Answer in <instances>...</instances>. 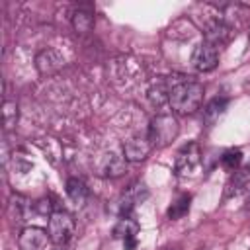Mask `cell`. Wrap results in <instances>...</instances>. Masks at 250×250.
I'll list each match as a JSON object with an SVG mask.
<instances>
[{
  "label": "cell",
  "mask_w": 250,
  "mask_h": 250,
  "mask_svg": "<svg viewBox=\"0 0 250 250\" xmlns=\"http://www.w3.org/2000/svg\"><path fill=\"white\" fill-rule=\"evenodd\" d=\"M201 102H203V86L188 78H178L168 96L170 107L180 115L193 113L195 109H199Z\"/></svg>",
  "instance_id": "cell-1"
},
{
  "label": "cell",
  "mask_w": 250,
  "mask_h": 250,
  "mask_svg": "<svg viewBox=\"0 0 250 250\" xmlns=\"http://www.w3.org/2000/svg\"><path fill=\"white\" fill-rule=\"evenodd\" d=\"M178 133H180V125H178L176 117L170 113H160L150 121L146 137H148L152 148H162V146H168L178 137Z\"/></svg>",
  "instance_id": "cell-2"
},
{
  "label": "cell",
  "mask_w": 250,
  "mask_h": 250,
  "mask_svg": "<svg viewBox=\"0 0 250 250\" xmlns=\"http://www.w3.org/2000/svg\"><path fill=\"white\" fill-rule=\"evenodd\" d=\"M74 229H76V223H74V217L66 211H53L49 215V223H47V232H49V238L55 246H62L66 244L72 234H74Z\"/></svg>",
  "instance_id": "cell-3"
},
{
  "label": "cell",
  "mask_w": 250,
  "mask_h": 250,
  "mask_svg": "<svg viewBox=\"0 0 250 250\" xmlns=\"http://www.w3.org/2000/svg\"><path fill=\"white\" fill-rule=\"evenodd\" d=\"M217 62H219V49L209 41H201L191 55V64L201 72H209L217 66Z\"/></svg>",
  "instance_id": "cell-4"
},
{
  "label": "cell",
  "mask_w": 250,
  "mask_h": 250,
  "mask_svg": "<svg viewBox=\"0 0 250 250\" xmlns=\"http://www.w3.org/2000/svg\"><path fill=\"white\" fill-rule=\"evenodd\" d=\"M49 242H51L49 232L39 227H25L18 236L20 250H47Z\"/></svg>",
  "instance_id": "cell-5"
},
{
  "label": "cell",
  "mask_w": 250,
  "mask_h": 250,
  "mask_svg": "<svg viewBox=\"0 0 250 250\" xmlns=\"http://www.w3.org/2000/svg\"><path fill=\"white\" fill-rule=\"evenodd\" d=\"M199 160H201V152H199V146L195 143L182 146V150L176 156V174L180 178L189 176L199 166Z\"/></svg>",
  "instance_id": "cell-6"
},
{
  "label": "cell",
  "mask_w": 250,
  "mask_h": 250,
  "mask_svg": "<svg viewBox=\"0 0 250 250\" xmlns=\"http://www.w3.org/2000/svg\"><path fill=\"white\" fill-rule=\"evenodd\" d=\"M150 150H152V145H150V141H148L146 135L145 137L135 135V137H131V139H127L123 143V154H125V160H129V162H141V160H145Z\"/></svg>",
  "instance_id": "cell-7"
},
{
  "label": "cell",
  "mask_w": 250,
  "mask_h": 250,
  "mask_svg": "<svg viewBox=\"0 0 250 250\" xmlns=\"http://www.w3.org/2000/svg\"><path fill=\"white\" fill-rule=\"evenodd\" d=\"M250 184V168H244V170H236L232 172L230 180L227 182V189L225 193L227 195H238L240 191H244Z\"/></svg>",
  "instance_id": "cell-8"
},
{
  "label": "cell",
  "mask_w": 250,
  "mask_h": 250,
  "mask_svg": "<svg viewBox=\"0 0 250 250\" xmlns=\"http://www.w3.org/2000/svg\"><path fill=\"white\" fill-rule=\"evenodd\" d=\"M61 64H62V59L59 57L57 51L47 49V51H43V53L37 55V68H39L41 74H51V72H55Z\"/></svg>",
  "instance_id": "cell-9"
},
{
  "label": "cell",
  "mask_w": 250,
  "mask_h": 250,
  "mask_svg": "<svg viewBox=\"0 0 250 250\" xmlns=\"http://www.w3.org/2000/svg\"><path fill=\"white\" fill-rule=\"evenodd\" d=\"M66 195L70 197V201L76 205V207H82L86 197H88V188L84 186L82 180L78 178H68L66 180Z\"/></svg>",
  "instance_id": "cell-10"
},
{
  "label": "cell",
  "mask_w": 250,
  "mask_h": 250,
  "mask_svg": "<svg viewBox=\"0 0 250 250\" xmlns=\"http://www.w3.org/2000/svg\"><path fill=\"white\" fill-rule=\"evenodd\" d=\"M137 232H139V223L133 221L131 217H121L117 221V225L113 227V236L115 238H121V240L137 238Z\"/></svg>",
  "instance_id": "cell-11"
},
{
  "label": "cell",
  "mask_w": 250,
  "mask_h": 250,
  "mask_svg": "<svg viewBox=\"0 0 250 250\" xmlns=\"http://www.w3.org/2000/svg\"><path fill=\"white\" fill-rule=\"evenodd\" d=\"M227 100L225 98H215V100H211L205 107H203V121L207 123V125H213L223 113H225V109H227Z\"/></svg>",
  "instance_id": "cell-12"
},
{
  "label": "cell",
  "mask_w": 250,
  "mask_h": 250,
  "mask_svg": "<svg viewBox=\"0 0 250 250\" xmlns=\"http://www.w3.org/2000/svg\"><path fill=\"white\" fill-rule=\"evenodd\" d=\"M189 201H191V197L188 195V193H184V195H180L170 207H168V219H182L184 215H188V211H189Z\"/></svg>",
  "instance_id": "cell-13"
},
{
  "label": "cell",
  "mask_w": 250,
  "mask_h": 250,
  "mask_svg": "<svg viewBox=\"0 0 250 250\" xmlns=\"http://www.w3.org/2000/svg\"><path fill=\"white\" fill-rule=\"evenodd\" d=\"M2 121H4L6 129H12L16 125V121H18V105H16V102L4 100V104H2Z\"/></svg>",
  "instance_id": "cell-14"
},
{
  "label": "cell",
  "mask_w": 250,
  "mask_h": 250,
  "mask_svg": "<svg viewBox=\"0 0 250 250\" xmlns=\"http://www.w3.org/2000/svg\"><path fill=\"white\" fill-rule=\"evenodd\" d=\"M223 166L229 170V172H236L240 168V162H242V152L238 148H232V150H227L221 158Z\"/></svg>",
  "instance_id": "cell-15"
},
{
  "label": "cell",
  "mask_w": 250,
  "mask_h": 250,
  "mask_svg": "<svg viewBox=\"0 0 250 250\" xmlns=\"http://www.w3.org/2000/svg\"><path fill=\"white\" fill-rule=\"evenodd\" d=\"M72 23H74L76 31L86 33V31H90V27H92V16H88V14H84V12H76Z\"/></svg>",
  "instance_id": "cell-16"
},
{
  "label": "cell",
  "mask_w": 250,
  "mask_h": 250,
  "mask_svg": "<svg viewBox=\"0 0 250 250\" xmlns=\"http://www.w3.org/2000/svg\"><path fill=\"white\" fill-rule=\"evenodd\" d=\"M248 39H250V29H248Z\"/></svg>",
  "instance_id": "cell-17"
}]
</instances>
